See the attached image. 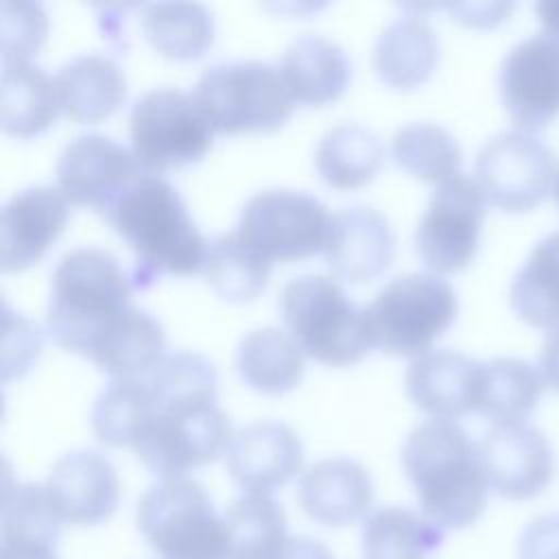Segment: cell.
I'll return each instance as SVG.
<instances>
[{"label": "cell", "instance_id": "1", "mask_svg": "<svg viewBox=\"0 0 559 559\" xmlns=\"http://www.w3.org/2000/svg\"><path fill=\"white\" fill-rule=\"evenodd\" d=\"M133 288L109 251L83 247L66 253L52 273L50 338L114 380L146 376L166 356V334L157 319L133 306Z\"/></svg>", "mask_w": 559, "mask_h": 559}, {"label": "cell", "instance_id": "2", "mask_svg": "<svg viewBox=\"0 0 559 559\" xmlns=\"http://www.w3.org/2000/svg\"><path fill=\"white\" fill-rule=\"evenodd\" d=\"M142 378L146 400L131 450L151 474L183 478L227 450L234 432L216 404V369L205 356L166 354Z\"/></svg>", "mask_w": 559, "mask_h": 559}, {"label": "cell", "instance_id": "3", "mask_svg": "<svg viewBox=\"0 0 559 559\" xmlns=\"http://www.w3.org/2000/svg\"><path fill=\"white\" fill-rule=\"evenodd\" d=\"M105 221L135 253L133 286L144 288L159 275L203 271L210 242L197 229L175 186L142 170L103 212Z\"/></svg>", "mask_w": 559, "mask_h": 559}, {"label": "cell", "instance_id": "4", "mask_svg": "<svg viewBox=\"0 0 559 559\" xmlns=\"http://www.w3.org/2000/svg\"><path fill=\"white\" fill-rule=\"evenodd\" d=\"M402 465L424 515L439 528H465L483 515L489 478L480 443L459 421L415 426L402 445Z\"/></svg>", "mask_w": 559, "mask_h": 559}, {"label": "cell", "instance_id": "5", "mask_svg": "<svg viewBox=\"0 0 559 559\" xmlns=\"http://www.w3.org/2000/svg\"><path fill=\"white\" fill-rule=\"evenodd\" d=\"M280 308L304 354L323 365H354L373 347L365 308H358L328 275L290 280L282 288Z\"/></svg>", "mask_w": 559, "mask_h": 559}, {"label": "cell", "instance_id": "6", "mask_svg": "<svg viewBox=\"0 0 559 559\" xmlns=\"http://www.w3.org/2000/svg\"><path fill=\"white\" fill-rule=\"evenodd\" d=\"M192 98L214 133L275 131L293 114L295 100L282 72L266 61H229L207 68Z\"/></svg>", "mask_w": 559, "mask_h": 559}, {"label": "cell", "instance_id": "7", "mask_svg": "<svg viewBox=\"0 0 559 559\" xmlns=\"http://www.w3.org/2000/svg\"><path fill=\"white\" fill-rule=\"evenodd\" d=\"M459 299L437 273H404L365 308L373 347L393 356H421L452 325Z\"/></svg>", "mask_w": 559, "mask_h": 559}, {"label": "cell", "instance_id": "8", "mask_svg": "<svg viewBox=\"0 0 559 559\" xmlns=\"http://www.w3.org/2000/svg\"><path fill=\"white\" fill-rule=\"evenodd\" d=\"M138 528L162 559H227L225 522L190 478L153 485L138 502Z\"/></svg>", "mask_w": 559, "mask_h": 559}, {"label": "cell", "instance_id": "9", "mask_svg": "<svg viewBox=\"0 0 559 559\" xmlns=\"http://www.w3.org/2000/svg\"><path fill=\"white\" fill-rule=\"evenodd\" d=\"M131 151L146 173L199 162L214 142V129L192 94L159 87L142 94L129 116Z\"/></svg>", "mask_w": 559, "mask_h": 559}, {"label": "cell", "instance_id": "10", "mask_svg": "<svg viewBox=\"0 0 559 559\" xmlns=\"http://www.w3.org/2000/svg\"><path fill=\"white\" fill-rule=\"evenodd\" d=\"M332 221L334 214L317 197L293 188H271L245 203L238 231L271 262H290L325 251Z\"/></svg>", "mask_w": 559, "mask_h": 559}, {"label": "cell", "instance_id": "11", "mask_svg": "<svg viewBox=\"0 0 559 559\" xmlns=\"http://www.w3.org/2000/svg\"><path fill=\"white\" fill-rule=\"evenodd\" d=\"M474 175L487 203L504 212H528L555 186L557 159L539 138L500 131L476 153Z\"/></svg>", "mask_w": 559, "mask_h": 559}, {"label": "cell", "instance_id": "12", "mask_svg": "<svg viewBox=\"0 0 559 559\" xmlns=\"http://www.w3.org/2000/svg\"><path fill=\"white\" fill-rule=\"evenodd\" d=\"M485 203L476 179L463 173L437 186L415 229L417 253L432 273H454L474 260Z\"/></svg>", "mask_w": 559, "mask_h": 559}, {"label": "cell", "instance_id": "13", "mask_svg": "<svg viewBox=\"0 0 559 559\" xmlns=\"http://www.w3.org/2000/svg\"><path fill=\"white\" fill-rule=\"evenodd\" d=\"M498 90L520 129H544L559 114V37L544 31L515 44L500 63Z\"/></svg>", "mask_w": 559, "mask_h": 559}, {"label": "cell", "instance_id": "14", "mask_svg": "<svg viewBox=\"0 0 559 559\" xmlns=\"http://www.w3.org/2000/svg\"><path fill=\"white\" fill-rule=\"evenodd\" d=\"M140 173L133 151L103 133L70 140L57 159V181L68 203L100 214Z\"/></svg>", "mask_w": 559, "mask_h": 559}, {"label": "cell", "instance_id": "15", "mask_svg": "<svg viewBox=\"0 0 559 559\" xmlns=\"http://www.w3.org/2000/svg\"><path fill=\"white\" fill-rule=\"evenodd\" d=\"M480 443L493 491L507 500H528L546 489L555 474V454L546 435L526 424H496Z\"/></svg>", "mask_w": 559, "mask_h": 559}, {"label": "cell", "instance_id": "16", "mask_svg": "<svg viewBox=\"0 0 559 559\" xmlns=\"http://www.w3.org/2000/svg\"><path fill=\"white\" fill-rule=\"evenodd\" d=\"M68 199L52 186L15 192L2 207L0 266L17 273L37 264L68 223Z\"/></svg>", "mask_w": 559, "mask_h": 559}, {"label": "cell", "instance_id": "17", "mask_svg": "<svg viewBox=\"0 0 559 559\" xmlns=\"http://www.w3.org/2000/svg\"><path fill=\"white\" fill-rule=\"evenodd\" d=\"M225 461L231 480L240 489L271 493L297 476L304 463V445L288 426L258 421L231 435Z\"/></svg>", "mask_w": 559, "mask_h": 559}, {"label": "cell", "instance_id": "18", "mask_svg": "<svg viewBox=\"0 0 559 559\" xmlns=\"http://www.w3.org/2000/svg\"><path fill=\"white\" fill-rule=\"evenodd\" d=\"M46 491L63 522L94 526L109 520L118 509L120 480L100 452L74 450L55 463Z\"/></svg>", "mask_w": 559, "mask_h": 559}, {"label": "cell", "instance_id": "19", "mask_svg": "<svg viewBox=\"0 0 559 559\" xmlns=\"http://www.w3.org/2000/svg\"><path fill=\"white\" fill-rule=\"evenodd\" d=\"M330 271L349 284L378 280L395 258V234L373 207L356 205L334 214L332 236L325 247Z\"/></svg>", "mask_w": 559, "mask_h": 559}, {"label": "cell", "instance_id": "20", "mask_svg": "<svg viewBox=\"0 0 559 559\" xmlns=\"http://www.w3.org/2000/svg\"><path fill=\"white\" fill-rule=\"evenodd\" d=\"M480 362L452 349L417 356L404 378L408 400L432 419H456L476 413Z\"/></svg>", "mask_w": 559, "mask_h": 559}, {"label": "cell", "instance_id": "21", "mask_svg": "<svg viewBox=\"0 0 559 559\" xmlns=\"http://www.w3.org/2000/svg\"><path fill=\"white\" fill-rule=\"evenodd\" d=\"M297 500L310 520L325 526H349L369 513L373 483L358 461L323 459L301 474Z\"/></svg>", "mask_w": 559, "mask_h": 559}, {"label": "cell", "instance_id": "22", "mask_svg": "<svg viewBox=\"0 0 559 559\" xmlns=\"http://www.w3.org/2000/svg\"><path fill=\"white\" fill-rule=\"evenodd\" d=\"M61 522L46 485L7 483L2 498V559H59Z\"/></svg>", "mask_w": 559, "mask_h": 559}, {"label": "cell", "instance_id": "23", "mask_svg": "<svg viewBox=\"0 0 559 559\" xmlns=\"http://www.w3.org/2000/svg\"><path fill=\"white\" fill-rule=\"evenodd\" d=\"M280 72L295 103L321 107L345 92L352 66L336 41L321 35H304L284 50Z\"/></svg>", "mask_w": 559, "mask_h": 559}, {"label": "cell", "instance_id": "24", "mask_svg": "<svg viewBox=\"0 0 559 559\" xmlns=\"http://www.w3.org/2000/svg\"><path fill=\"white\" fill-rule=\"evenodd\" d=\"M63 114L74 122H100L127 98V79L120 66L98 52L63 63L55 76Z\"/></svg>", "mask_w": 559, "mask_h": 559}, {"label": "cell", "instance_id": "25", "mask_svg": "<svg viewBox=\"0 0 559 559\" xmlns=\"http://www.w3.org/2000/svg\"><path fill=\"white\" fill-rule=\"evenodd\" d=\"M439 61V39L421 15L393 20L376 39L373 70L395 90H413L428 81Z\"/></svg>", "mask_w": 559, "mask_h": 559}, {"label": "cell", "instance_id": "26", "mask_svg": "<svg viewBox=\"0 0 559 559\" xmlns=\"http://www.w3.org/2000/svg\"><path fill=\"white\" fill-rule=\"evenodd\" d=\"M304 349L280 328L245 334L236 349V371L242 382L264 395L293 391L304 378Z\"/></svg>", "mask_w": 559, "mask_h": 559}, {"label": "cell", "instance_id": "27", "mask_svg": "<svg viewBox=\"0 0 559 559\" xmlns=\"http://www.w3.org/2000/svg\"><path fill=\"white\" fill-rule=\"evenodd\" d=\"M61 109L57 81L33 63L2 66V129L13 138H33L55 124Z\"/></svg>", "mask_w": 559, "mask_h": 559}, {"label": "cell", "instance_id": "28", "mask_svg": "<svg viewBox=\"0 0 559 559\" xmlns=\"http://www.w3.org/2000/svg\"><path fill=\"white\" fill-rule=\"evenodd\" d=\"M227 559H280L286 550V515L269 493L236 498L225 515Z\"/></svg>", "mask_w": 559, "mask_h": 559}, {"label": "cell", "instance_id": "29", "mask_svg": "<svg viewBox=\"0 0 559 559\" xmlns=\"http://www.w3.org/2000/svg\"><path fill=\"white\" fill-rule=\"evenodd\" d=\"M384 157L380 138L354 122H343L328 129L314 153V164L321 179L336 190H354L367 186Z\"/></svg>", "mask_w": 559, "mask_h": 559}, {"label": "cell", "instance_id": "30", "mask_svg": "<svg viewBox=\"0 0 559 559\" xmlns=\"http://www.w3.org/2000/svg\"><path fill=\"white\" fill-rule=\"evenodd\" d=\"M542 373L522 358L498 356L480 362L476 413L496 424L524 421L542 395Z\"/></svg>", "mask_w": 559, "mask_h": 559}, {"label": "cell", "instance_id": "31", "mask_svg": "<svg viewBox=\"0 0 559 559\" xmlns=\"http://www.w3.org/2000/svg\"><path fill=\"white\" fill-rule=\"evenodd\" d=\"M140 26L148 44L168 59H199L214 41V20L199 2H151Z\"/></svg>", "mask_w": 559, "mask_h": 559}, {"label": "cell", "instance_id": "32", "mask_svg": "<svg viewBox=\"0 0 559 559\" xmlns=\"http://www.w3.org/2000/svg\"><path fill=\"white\" fill-rule=\"evenodd\" d=\"M515 314L544 330H559V229L544 236L509 288Z\"/></svg>", "mask_w": 559, "mask_h": 559}, {"label": "cell", "instance_id": "33", "mask_svg": "<svg viewBox=\"0 0 559 559\" xmlns=\"http://www.w3.org/2000/svg\"><path fill=\"white\" fill-rule=\"evenodd\" d=\"M443 544V528L404 507H382L362 526L365 559H426Z\"/></svg>", "mask_w": 559, "mask_h": 559}, {"label": "cell", "instance_id": "34", "mask_svg": "<svg viewBox=\"0 0 559 559\" xmlns=\"http://www.w3.org/2000/svg\"><path fill=\"white\" fill-rule=\"evenodd\" d=\"M271 264L269 258L234 229L210 242L203 275L218 297L231 304H245L264 290Z\"/></svg>", "mask_w": 559, "mask_h": 559}, {"label": "cell", "instance_id": "35", "mask_svg": "<svg viewBox=\"0 0 559 559\" xmlns=\"http://www.w3.org/2000/svg\"><path fill=\"white\" fill-rule=\"evenodd\" d=\"M391 153L402 170L430 183L448 181L461 164L459 142L448 129L435 122L400 127L393 135Z\"/></svg>", "mask_w": 559, "mask_h": 559}, {"label": "cell", "instance_id": "36", "mask_svg": "<svg viewBox=\"0 0 559 559\" xmlns=\"http://www.w3.org/2000/svg\"><path fill=\"white\" fill-rule=\"evenodd\" d=\"M144 397L146 386L142 376L111 380L94 402L92 428L96 439L109 448H131Z\"/></svg>", "mask_w": 559, "mask_h": 559}, {"label": "cell", "instance_id": "37", "mask_svg": "<svg viewBox=\"0 0 559 559\" xmlns=\"http://www.w3.org/2000/svg\"><path fill=\"white\" fill-rule=\"evenodd\" d=\"M2 66L28 63L48 35V15L41 4L26 0L0 2Z\"/></svg>", "mask_w": 559, "mask_h": 559}, {"label": "cell", "instance_id": "38", "mask_svg": "<svg viewBox=\"0 0 559 559\" xmlns=\"http://www.w3.org/2000/svg\"><path fill=\"white\" fill-rule=\"evenodd\" d=\"M518 559H559V513L539 515L524 526Z\"/></svg>", "mask_w": 559, "mask_h": 559}, {"label": "cell", "instance_id": "39", "mask_svg": "<svg viewBox=\"0 0 559 559\" xmlns=\"http://www.w3.org/2000/svg\"><path fill=\"white\" fill-rule=\"evenodd\" d=\"M443 9L452 15V20L461 24L485 28L502 22L513 9V4L511 2H456V4H445Z\"/></svg>", "mask_w": 559, "mask_h": 559}, {"label": "cell", "instance_id": "40", "mask_svg": "<svg viewBox=\"0 0 559 559\" xmlns=\"http://www.w3.org/2000/svg\"><path fill=\"white\" fill-rule=\"evenodd\" d=\"M539 373L544 382L559 393V330H552L542 345Z\"/></svg>", "mask_w": 559, "mask_h": 559}, {"label": "cell", "instance_id": "41", "mask_svg": "<svg viewBox=\"0 0 559 559\" xmlns=\"http://www.w3.org/2000/svg\"><path fill=\"white\" fill-rule=\"evenodd\" d=\"M280 559H334L325 544L310 537H290Z\"/></svg>", "mask_w": 559, "mask_h": 559}, {"label": "cell", "instance_id": "42", "mask_svg": "<svg viewBox=\"0 0 559 559\" xmlns=\"http://www.w3.org/2000/svg\"><path fill=\"white\" fill-rule=\"evenodd\" d=\"M535 13L546 33L559 37V0H542L535 4Z\"/></svg>", "mask_w": 559, "mask_h": 559}, {"label": "cell", "instance_id": "43", "mask_svg": "<svg viewBox=\"0 0 559 559\" xmlns=\"http://www.w3.org/2000/svg\"><path fill=\"white\" fill-rule=\"evenodd\" d=\"M555 199L559 203V170H557V177H555Z\"/></svg>", "mask_w": 559, "mask_h": 559}]
</instances>
